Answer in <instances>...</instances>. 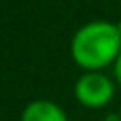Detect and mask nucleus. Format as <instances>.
Here are the masks:
<instances>
[{"label":"nucleus","instance_id":"f257e3e1","mask_svg":"<svg viewBox=\"0 0 121 121\" xmlns=\"http://www.w3.org/2000/svg\"><path fill=\"white\" fill-rule=\"evenodd\" d=\"M72 60L91 72L117 62L121 53V30L111 21H91L72 36Z\"/></svg>","mask_w":121,"mask_h":121},{"label":"nucleus","instance_id":"f03ea898","mask_svg":"<svg viewBox=\"0 0 121 121\" xmlns=\"http://www.w3.org/2000/svg\"><path fill=\"white\" fill-rule=\"evenodd\" d=\"M115 94V85L108 77L100 74V72H87L83 74L77 85H74V96L81 104L89 106V108H100L104 104L111 102Z\"/></svg>","mask_w":121,"mask_h":121},{"label":"nucleus","instance_id":"7ed1b4c3","mask_svg":"<svg viewBox=\"0 0 121 121\" xmlns=\"http://www.w3.org/2000/svg\"><path fill=\"white\" fill-rule=\"evenodd\" d=\"M21 121H68V119H66V113L55 102L34 100L23 108Z\"/></svg>","mask_w":121,"mask_h":121},{"label":"nucleus","instance_id":"20e7f679","mask_svg":"<svg viewBox=\"0 0 121 121\" xmlns=\"http://www.w3.org/2000/svg\"><path fill=\"white\" fill-rule=\"evenodd\" d=\"M115 77L121 83V53H119V57H117V64H115Z\"/></svg>","mask_w":121,"mask_h":121},{"label":"nucleus","instance_id":"39448f33","mask_svg":"<svg viewBox=\"0 0 121 121\" xmlns=\"http://www.w3.org/2000/svg\"><path fill=\"white\" fill-rule=\"evenodd\" d=\"M117 26H119V30H121V23H117Z\"/></svg>","mask_w":121,"mask_h":121},{"label":"nucleus","instance_id":"423d86ee","mask_svg":"<svg viewBox=\"0 0 121 121\" xmlns=\"http://www.w3.org/2000/svg\"><path fill=\"white\" fill-rule=\"evenodd\" d=\"M119 117H121V111H119Z\"/></svg>","mask_w":121,"mask_h":121}]
</instances>
